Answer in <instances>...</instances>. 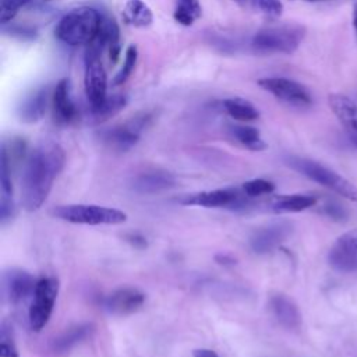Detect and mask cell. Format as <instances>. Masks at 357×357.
Masks as SVG:
<instances>
[{"instance_id":"20","label":"cell","mask_w":357,"mask_h":357,"mask_svg":"<svg viewBox=\"0 0 357 357\" xmlns=\"http://www.w3.org/2000/svg\"><path fill=\"white\" fill-rule=\"evenodd\" d=\"M318 202V197L312 194H287L273 197L268 206L275 213H289V212H301Z\"/></svg>"},{"instance_id":"9","label":"cell","mask_w":357,"mask_h":357,"mask_svg":"<svg viewBox=\"0 0 357 357\" xmlns=\"http://www.w3.org/2000/svg\"><path fill=\"white\" fill-rule=\"evenodd\" d=\"M258 85L266 92L272 93L280 102L293 107H308L312 103L311 93L300 82L283 77H266L258 81Z\"/></svg>"},{"instance_id":"33","label":"cell","mask_w":357,"mask_h":357,"mask_svg":"<svg viewBox=\"0 0 357 357\" xmlns=\"http://www.w3.org/2000/svg\"><path fill=\"white\" fill-rule=\"evenodd\" d=\"M31 0H0V22L1 25L10 24L17 15L18 10Z\"/></svg>"},{"instance_id":"25","label":"cell","mask_w":357,"mask_h":357,"mask_svg":"<svg viewBox=\"0 0 357 357\" xmlns=\"http://www.w3.org/2000/svg\"><path fill=\"white\" fill-rule=\"evenodd\" d=\"M93 331L92 324H81L77 326L70 328L64 333H61L53 343V349L57 353H64L70 349H73L75 344L82 342L85 337H88Z\"/></svg>"},{"instance_id":"23","label":"cell","mask_w":357,"mask_h":357,"mask_svg":"<svg viewBox=\"0 0 357 357\" xmlns=\"http://www.w3.org/2000/svg\"><path fill=\"white\" fill-rule=\"evenodd\" d=\"M223 107L231 119L241 123L255 121L259 117L258 109L243 98H227L223 100Z\"/></svg>"},{"instance_id":"34","label":"cell","mask_w":357,"mask_h":357,"mask_svg":"<svg viewBox=\"0 0 357 357\" xmlns=\"http://www.w3.org/2000/svg\"><path fill=\"white\" fill-rule=\"evenodd\" d=\"M1 29L4 33H7L8 36L17 38L20 40H33L38 33L36 29H33L32 26L28 25H17V24H6L1 25Z\"/></svg>"},{"instance_id":"27","label":"cell","mask_w":357,"mask_h":357,"mask_svg":"<svg viewBox=\"0 0 357 357\" xmlns=\"http://www.w3.org/2000/svg\"><path fill=\"white\" fill-rule=\"evenodd\" d=\"M174 20L183 26H191L201 17L199 0H176Z\"/></svg>"},{"instance_id":"7","label":"cell","mask_w":357,"mask_h":357,"mask_svg":"<svg viewBox=\"0 0 357 357\" xmlns=\"http://www.w3.org/2000/svg\"><path fill=\"white\" fill-rule=\"evenodd\" d=\"M57 294L59 280L54 276L40 278L36 282L28 310V319L32 331L39 332L47 325L54 310Z\"/></svg>"},{"instance_id":"11","label":"cell","mask_w":357,"mask_h":357,"mask_svg":"<svg viewBox=\"0 0 357 357\" xmlns=\"http://www.w3.org/2000/svg\"><path fill=\"white\" fill-rule=\"evenodd\" d=\"M293 233V225L287 220L273 222L255 230L250 238L251 250L257 254H268L286 241Z\"/></svg>"},{"instance_id":"37","label":"cell","mask_w":357,"mask_h":357,"mask_svg":"<svg viewBox=\"0 0 357 357\" xmlns=\"http://www.w3.org/2000/svg\"><path fill=\"white\" fill-rule=\"evenodd\" d=\"M216 261L219 262V264H222V265H233L236 261L231 258V257H229V255H226V254H219L218 257H216Z\"/></svg>"},{"instance_id":"29","label":"cell","mask_w":357,"mask_h":357,"mask_svg":"<svg viewBox=\"0 0 357 357\" xmlns=\"http://www.w3.org/2000/svg\"><path fill=\"white\" fill-rule=\"evenodd\" d=\"M18 349L14 340L13 325L8 321H1L0 325V357H18Z\"/></svg>"},{"instance_id":"3","label":"cell","mask_w":357,"mask_h":357,"mask_svg":"<svg viewBox=\"0 0 357 357\" xmlns=\"http://www.w3.org/2000/svg\"><path fill=\"white\" fill-rule=\"evenodd\" d=\"M305 28L300 24H282L259 29L251 38V47L261 54H291L305 38Z\"/></svg>"},{"instance_id":"14","label":"cell","mask_w":357,"mask_h":357,"mask_svg":"<svg viewBox=\"0 0 357 357\" xmlns=\"http://www.w3.org/2000/svg\"><path fill=\"white\" fill-rule=\"evenodd\" d=\"M176 183L177 180L173 173L162 169H151L135 174L130 181V187L137 194H156L173 188Z\"/></svg>"},{"instance_id":"10","label":"cell","mask_w":357,"mask_h":357,"mask_svg":"<svg viewBox=\"0 0 357 357\" xmlns=\"http://www.w3.org/2000/svg\"><path fill=\"white\" fill-rule=\"evenodd\" d=\"M328 262L336 272H357V229L346 231L336 238L329 250Z\"/></svg>"},{"instance_id":"17","label":"cell","mask_w":357,"mask_h":357,"mask_svg":"<svg viewBox=\"0 0 357 357\" xmlns=\"http://www.w3.org/2000/svg\"><path fill=\"white\" fill-rule=\"evenodd\" d=\"M53 116L59 124H70L78 116V109L71 98L70 81L63 78L57 82L52 95Z\"/></svg>"},{"instance_id":"2","label":"cell","mask_w":357,"mask_h":357,"mask_svg":"<svg viewBox=\"0 0 357 357\" xmlns=\"http://www.w3.org/2000/svg\"><path fill=\"white\" fill-rule=\"evenodd\" d=\"M102 14L92 7H78L68 11L54 28L56 38L70 46L89 45L96 36Z\"/></svg>"},{"instance_id":"38","label":"cell","mask_w":357,"mask_h":357,"mask_svg":"<svg viewBox=\"0 0 357 357\" xmlns=\"http://www.w3.org/2000/svg\"><path fill=\"white\" fill-rule=\"evenodd\" d=\"M353 26H354V31H356V35H357V0L354 3V7H353Z\"/></svg>"},{"instance_id":"35","label":"cell","mask_w":357,"mask_h":357,"mask_svg":"<svg viewBox=\"0 0 357 357\" xmlns=\"http://www.w3.org/2000/svg\"><path fill=\"white\" fill-rule=\"evenodd\" d=\"M127 241L128 243H131L134 247H137V248H144V247H146V240H145V237H142V236H139V234H128L127 236Z\"/></svg>"},{"instance_id":"16","label":"cell","mask_w":357,"mask_h":357,"mask_svg":"<svg viewBox=\"0 0 357 357\" xmlns=\"http://www.w3.org/2000/svg\"><path fill=\"white\" fill-rule=\"evenodd\" d=\"M328 103L343 126L347 137L357 145V105L342 93H331Z\"/></svg>"},{"instance_id":"1","label":"cell","mask_w":357,"mask_h":357,"mask_svg":"<svg viewBox=\"0 0 357 357\" xmlns=\"http://www.w3.org/2000/svg\"><path fill=\"white\" fill-rule=\"evenodd\" d=\"M66 163L64 149L53 142L39 144L28 156L21 177V205L25 211H38Z\"/></svg>"},{"instance_id":"22","label":"cell","mask_w":357,"mask_h":357,"mask_svg":"<svg viewBox=\"0 0 357 357\" xmlns=\"http://www.w3.org/2000/svg\"><path fill=\"white\" fill-rule=\"evenodd\" d=\"M124 21L135 28H146L153 21L152 10L142 0H128L123 10Z\"/></svg>"},{"instance_id":"19","label":"cell","mask_w":357,"mask_h":357,"mask_svg":"<svg viewBox=\"0 0 357 357\" xmlns=\"http://www.w3.org/2000/svg\"><path fill=\"white\" fill-rule=\"evenodd\" d=\"M269 308L275 319L287 329H298L301 314L296 303L284 294H275L269 300Z\"/></svg>"},{"instance_id":"31","label":"cell","mask_w":357,"mask_h":357,"mask_svg":"<svg viewBox=\"0 0 357 357\" xmlns=\"http://www.w3.org/2000/svg\"><path fill=\"white\" fill-rule=\"evenodd\" d=\"M319 213L335 222H346L349 219V209L339 201L329 198L319 206Z\"/></svg>"},{"instance_id":"32","label":"cell","mask_w":357,"mask_h":357,"mask_svg":"<svg viewBox=\"0 0 357 357\" xmlns=\"http://www.w3.org/2000/svg\"><path fill=\"white\" fill-rule=\"evenodd\" d=\"M243 192L250 197V198H255V197H261V195H268L271 192H273L275 190V184L269 180L265 178H252L248 180L243 184L241 187Z\"/></svg>"},{"instance_id":"36","label":"cell","mask_w":357,"mask_h":357,"mask_svg":"<svg viewBox=\"0 0 357 357\" xmlns=\"http://www.w3.org/2000/svg\"><path fill=\"white\" fill-rule=\"evenodd\" d=\"M192 357H219V356L211 349H197L194 350Z\"/></svg>"},{"instance_id":"26","label":"cell","mask_w":357,"mask_h":357,"mask_svg":"<svg viewBox=\"0 0 357 357\" xmlns=\"http://www.w3.org/2000/svg\"><path fill=\"white\" fill-rule=\"evenodd\" d=\"M127 105V98L124 95L116 93L106 96V99L96 107L91 109V117L95 123H103L110 117L116 116Z\"/></svg>"},{"instance_id":"4","label":"cell","mask_w":357,"mask_h":357,"mask_svg":"<svg viewBox=\"0 0 357 357\" xmlns=\"http://www.w3.org/2000/svg\"><path fill=\"white\" fill-rule=\"evenodd\" d=\"M284 160L287 166L308 177L310 180L332 190L333 192L347 199L357 202V187L332 169L321 165L319 162L301 156H287Z\"/></svg>"},{"instance_id":"15","label":"cell","mask_w":357,"mask_h":357,"mask_svg":"<svg viewBox=\"0 0 357 357\" xmlns=\"http://www.w3.org/2000/svg\"><path fill=\"white\" fill-rule=\"evenodd\" d=\"M36 282L26 271L8 269L3 275V294L13 304L21 303L33 294Z\"/></svg>"},{"instance_id":"39","label":"cell","mask_w":357,"mask_h":357,"mask_svg":"<svg viewBox=\"0 0 357 357\" xmlns=\"http://www.w3.org/2000/svg\"><path fill=\"white\" fill-rule=\"evenodd\" d=\"M304 1H321V0H304Z\"/></svg>"},{"instance_id":"28","label":"cell","mask_w":357,"mask_h":357,"mask_svg":"<svg viewBox=\"0 0 357 357\" xmlns=\"http://www.w3.org/2000/svg\"><path fill=\"white\" fill-rule=\"evenodd\" d=\"M236 1L238 6L262 14L265 17H279L283 11V4L280 3V0H233Z\"/></svg>"},{"instance_id":"12","label":"cell","mask_w":357,"mask_h":357,"mask_svg":"<svg viewBox=\"0 0 357 357\" xmlns=\"http://www.w3.org/2000/svg\"><path fill=\"white\" fill-rule=\"evenodd\" d=\"M85 93L89 102L91 109L99 106L106 99L107 89V78L106 71L102 66L100 57L86 56L85 59Z\"/></svg>"},{"instance_id":"8","label":"cell","mask_w":357,"mask_h":357,"mask_svg":"<svg viewBox=\"0 0 357 357\" xmlns=\"http://www.w3.org/2000/svg\"><path fill=\"white\" fill-rule=\"evenodd\" d=\"M183 205H195L204 208H230V209H245L250 205V197H247L243 190L236 188H218L192 192L181 197L178 199Z\"/></svg>"},{"instance_id":"24","label":"cell","mask_w":357,"mask_h":357,"mask_svg":"<svg viewBox=\"0 0 357 357\" xmlns=\"http://www.w3.org/2000/svg\"><path fill=\"white\" fill-rule=\"evenodd\" d=\"M229 131L238 144H241L243 146L251 151H262L266 148V144L261 138L259 131L252 126L231 124L229 126Z\"/></svg>"},{"instance_id":"30","label":"cell","mask_w":357,"mask_h":357,"mask_svg":"<svg viewBox=\"0 0 357 357\" xmlns=\"http://www.w3.org/2000/svg\"><path fill=\"white\" fill-rule=\"evenodd\" d=\"M137 60H138V49L135 45H130L126 50V57H124V64L121 66L120 71L116 74V77L113 78V85L117 86V85H121L124 84L128 77L131 75V73L134 71L135 68V64H137Z\"/></svg>"},{"instance_id":"13","label":"cell","mask_w":357,"mask_h":357,"mask_svg":"<svg viewBox=\"0 0 357 357\" xmlns=\"http://www.w3.org/2000/svg\"><path fill=\"white\" fill-rule=\"evenodd\" d=\"M145 303V294L135 287H120L113 290L103 300L105 310L117 317H126L137 312Z\"/></svg>"},{"instance_id":"6","label":"cell","mask_w":357,"mask_h":357,"mask_svg":"<svg viewBox=\"0 0 357 357\" xmlns=\"http://www.w3.org/2000/svg\"><path fill=\"white\" fill-rule=\"evenodd\" d=\"M152 120L153 114L149 112L137 113L121 124L102 130L99 132V138L113 151H128L139 141L142 131L152 123Z\"/></svg>"},{"instance_id":"18","label":"cell","mask_w":357,"mask_h":357,"mask_svg":"<svg viewBox=\"0 0 357 357\" xmlns=\"http://www.w3.org/2000/svg\"><path fill=\"white\" fill-rule=\"evenodd\" d=\"M49 92L46 86L35 88L24 96L18 105V117L21 121L32 124L39 121L47 107Z\"/></svg>"},{"instance_id":"5","label":"cell","mask_w":357,"mask_h":357,"mask_svg":"<svg viewBox=\"0 0 357 357\" xmlns=\"http://www.w3.org/2000/svg\"><path fill=\"white\" fill-rule=\"evenodd\" d=\"M52 215L60 220L79 225H120L127 220L126 212L92 204H68L59 205Z\"/></svg>"},{"instance_id":"21","label":"cell","mask_w":357,"mask_h":357,"mask_svg":"<svg viewBox=\"0 0 357 357\" xmlns=\"http://www.w3.org/2000/svg\"><path fill=\"white\" fill-rule=\"evenodd\" d=\"M26 153V141L21 137H11L1 142L0 148V162L4 163L10 172L21 163Z\"/></svg>"}]
</instances>
